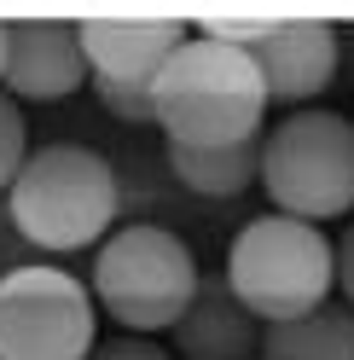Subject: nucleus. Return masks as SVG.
Returning a JSON list of instances; mask_svg holds the SVG:
<instances>
[{
    "label": "nucleus",
    "mask_w": 354,
    "mask_h": 360,
    "mask_svg": "<svg viewBox=\"0 0 354 360\" xmlns=\"http://www.w3.org/2000/svg\"><path fill=\"white\" fill-rule=\"evenodd\" d=\"M197 285H204V274H197L192 250L163 227L110 233L93 262V297L128 331H174Z\"/></svg>",
    "instance_id": "nucleus-5"
},
{
    "label": "nucleus",
    "mask_w": 354,
    "mask_h": 360,
    "mask_svg": "<svg viewBox=\"0 0 354 360\" xmlns=\"http://www.w3.org/2000/svg\"><path fill=\"white\" fill-rule=\"evenodd\" d=\"M81 82H93V64L81 47V24H6V94L18 99H70Z\"/></svg>",
    "instance_id": "nucleus-7"
},
{
    "label": "nucleus",
    "mask_w": 354,
    "mask_h": 360,
    "mask_svg": "<svg viewBox=\"0 0 354 360\" xmlns=\"http://www.w3.org/2000/svg\"><path fill=\"white\" fill-rule=\"evenodd\" d=\"M268 360H354V308H314L302 320L268 326L261 337Z\"/></svg>",
    "instance_id": "nucleus-12"
},
{
    "label": "nucleus",
    "mask_w": 354,
    "mask_h": 360,
    "mask_svg": "<svg viewBox=\"0 0 354 360\" xmlns=\"http://www.w3.org/2000/svg\"><path fill=\"white\" fill-rule=\"evenodd\" d=\"M204 41H221V47H238V53H256L261 41L279 30V18H261V12H204L197 18Z\"/></svg>",
    "instance_id": "nucleus-13"
},
{
    "label": "nucleus",
    "mask_w": 354,
    "mask_h": 360,
    "mask_svg": "<svg viewBox=\"0 0 354 360\" xmlns=\"http://www.w3.org/2000/svg\"><path fill=\"white\" fill-rule=\"evenodd\" d=\"M0 82H6V24H0Z\"/></svg>",
    "instance_id": "nucleus-18"
},
{
    "label": "nucleus",
    "mask_w": 354,
    "mask_h": 360,
    "mask_svg": "<svg viewBox=\"0 0 354 360\" xmlns=\"http://www.w3.org/2000/svg\"><path fill=\"white\" fill-rule=\"evenodd\" d=\"M117 221V174L87 146H41L12 180V227L41 250H81Z\"/></svg>",
    "instance_id": "nucleus-3"
},
{
    "label": "nucleus",
    "mask_w": 354,
    "mask_h": 360,
    "mask_svg": "<svg viewBox=\"0 0 354 360\" xmlns=\"http://www.w3.org/2000/svg\"><path fill=\"white\" fill-rule=\"evenodd\" d=\"M261 186L273 210L320 227L354 210V122L337 110H296L261 146Z\"/></svg>",
    "instance_id": "nucleus-4"
},
{
    "label": "nucleus",
    "mask_w": 354,
    "mask_h": 360,
    "mask_svg": "<svg viewBox=\"0 0 354 360\" xmlns=\"http://www.w3.org/2000/svg\"><path fill=\"white\" fill-rule=\"evenodd\" d=\"M151 99H157V128L169 134V146L221 151V146H244L261 134L268 82H261L256 53L197 35L169 58Z\"/></svg>",
    "instance_id": "nucleus-1"
},
{
    "label": "nucleus",
    "mask_w": 354,
    "mask_h": 360,
    "mask_svg": "<svg viewBox=\"0 0 354 360\" xmlns=\"http://www.w3.org/2000/svg\"><path fill=\"white\" fill-rule=\"evenodd\" d=\"M186 30H192L186 18H87L81 47H87L93 76L122 82V87H157L169 58L192 41Z\"/></svg>",
    "instance_id": "nucleus-8"
},
{
    "label": "nucleus",
    "mask_w": 354,
    "mask_h": 360,
    "mask_svg": "<svg viewBox=\"0 0 354 360\" xmlns=\"http://www.w3.org/2000/svg\"><path fill=\"white\" fill-rule=\"evenodd\" d=\"M93 94L105 99V110H117L122 122H157V99H151V87H122V82L93 76Z\"/></svg>",
    "instance_id": "nucleus-15"
},
{
    "label": "nucleus",
    "mask_w": 354,
    "mask_h": 360,
    "mask_svg": "<svg viewBox=\"0 0 354 360\" xmlns=\"http://www.w3.org/2000/svg\"><path fill=\"white\" fill-rule=\"evenodd\" d=\"M93 360H174V354L157 349V343H145V337H110V343H99Z\"/></svg>",
    "instance_id": "nucleus-16"
},
{
    "label": "nucleus",
    "mask_w": 354,
    "mask_h": 360,
    "mask_svg": "<svg viewBox=\"0 0 354 360\" xmlns=\"http://www.w3.org/2000/svg\"><path fill=\"white\" fill-rule=\"evenodd\" d=\"M268 326L238 302V290L227 285V274H209L197 285L192 308L174 326V354L186 360H256Z\"/></svg>",
    "instance_id": "nucleus-10"
},
{
    "label": "nucleus",
    "mask_w": 354,
    "mask_h": 360,
    "mask_svg": "<svg viewBox=\"0 0 354 360\" xmlns=\"http://www.w3.org/2000/svg\"><path fill=\"white\" fill-rule=\"evenodd\" d=\"M93 302L64 267H12L0 279V360H93Z\"/></svg>",
    "instance_id": "nucleus-6"
},
{
    "label": "nucleus",
    "mask_w": 354,
    "mask_h": 360,
    "mask_svg": "<svg viewBox=\"0 0 354 360\" xmlns=\"http://www.w3.org/2000/svg\"><path fill=\"white\" fill-rule=\"evenodd\" d=\"M29 151H24V117H18V105L0 94V186L12 192V180L24 174Z\"/></svg>",
    "instance_id": "nucleus-14"
},
{
    "label": "nucleus",
    "mask_w": 354,
    "mask_h": 360,
    "mask_svg": "<svg viewBox=\"0 0 354 360\" xmlns=\"http://www.w3.org/2000/svg\"><path fill=\"white\" fill-rule=\"evenodd\" d=\"M227 285L238 290V302L261 326H284V320H302V314L325 308L331 285H337V250L308 221L261 215L232 238Z\"/></svg>",
    "instance_id": "nucleus-2"
},
{
    "label": "nucleus",
    "mask_w": 354,
    "mask_h": 360,
    "mask_svg": "<svg viewBox=\"0 0 354 360\" xmlns=\"http://www.w3.org/2000/svg\"><path fill=\"white\" fill-rule=\"evenodd\" d=\"M256 64L273 105H302L337 82V35L320 18H291L256 47Z\"/></svg>",
    "instance_id": "nucleus-9"
},
{
    "label": "nucleus",
    "mask_w": 354,
    "mask_h": 360,
    "mask_svg": "<svg viewBox=\"0 0 354 360\" xmlns=\"http://www.w3.org/2000/svg\"><path fill=\"white\" fill-rule=\"evenodd\" d=\"M261 146L268 134H256L244 146H221V151H192V146H169V169L181 186L204 192V198H238L244 186L261 180Z\"/></svg>",
    "instance_id": "nucleus-11"
},
{
    "label": "nucleus",
    "mask_w": 354,
    "mask_h": 360,
    "mask_svg": "<svg viewBox=\"0 0 354 360\" xmlns=\"http://www.w3.org/2000/svg\"><path fill=\"white\" fill-rule=\"evenodd\" d=\"M337 285H343V297H348V308H354V221H348V233H343V244H337Z\"/></svg>",
    "instance_id": "nucleus-17"
}]
</instances>
